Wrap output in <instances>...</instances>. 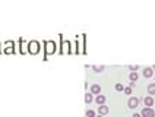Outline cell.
I'll return each instance as SVG.
<instances>
[{
    "instance_id": "19",
    "label": "cell",
    "mask_w": 155,
    "mask_h": 117,
    "mask_svg": "<svg viewBox=\"0 0 155 117\" xmlns=\"http://www.w3.org/2000/svg\"><path fill=\"white\" fill-rule=\"evenodd\" d=\"M152 70H155V65H154V66H152Z\"/></svg>"
},
{
    "instance_id": "12",
    "label": "cell",
    "mask_w": 155,
    "mask_h": 117,
    "mask_svg": "<svg viewBox=\"0 0 155 117\" xmlns=\"http://www.w3.org/2000/svg\"><path fill=\"white\" fill-rule=\"evenodd\" d=\"M85 116H86V117H95V116H97V113H95L94 110H91V108H89V110H86Z\"/></svg>"
},
{
    "instance_id": "8",
    "label": "cell",
    "mask_w": 155,
    "mask_h": 117,
    "mask_svg": "<svg viewBox=\"0 0 155 117\" xmlns=\"http://www.w3.org/2000/svg\"><path fill=\"white\" fill-rule=\"evenodd\" d=\"M29 51H32V53H38V43L37 41H32V43H29Z\"/></svg>"
},
{
    "instance_id": "4",
    "label": "cell",
    "mask_w": 155,
    "mask_h": 117,
    "mask_svg": "<svg viewBox=\"0 0 155 117\" xmlns=\"http://www.w3.org/2000/svg\"><path fill=\"white\" fill-rule=\"evenodd\" d=\"M92 95H100L101 94V86L98 84H94V85H91V91H89Z\"/></svg>"
},
{
    "instance_id": "11",
    "label": "cell",
    "mask_w": 155,
    "mask_h": 117,
    "mask_svg": "<svg viewBox=\"0 0 155 117\" xmlns=\"http://www.w3.org/2000/svg\"><path fill=\"white\" fill-rule=\"evenodd\" d=\"M92 101H94V95H92L91 92H86V94H85V104H88V105H89Z\"/></svg>"
},
{
    "instance_id": "10",
    "label": "cell",
    "mask_w": 155,
    "mask_h": 117,
    "mask_svg": "<svg viewBox=\"0 0 155 117\" xmlns=\"http://www.w3.org/2000/svg\"><path fill=\"white\" fill-rule=\"evenodd\" d=\"M138 78H139L138 72H130V73H129V79H130V82H136Z\"/></svg>"
},
{
    "instance_id": "17",
    "label": "cell",
    "mask_w": 155,
    "mask_h": 117,
    "mask_svg": "<svg viewBox=\"0 0 155 117\" xmlns=\"http://www.w3.org/2000/svg\"><path fill=\"white\" fill-rule=\"evenodd\" d=\"M135 85H136V82H129V86H130V88H133Z\"/></svg>"
},
{
    "instance_id": "20",
    "label": "cell",
    "mask_w": 155,
    "mask_h": 117,
    "mask_svg": "<svg viewBox=\"0 0 155 117\" xmlns=\"http://www.w3.org/2000/svg\"><path fill=\"white\" fill-rule=\"evenodd\" d=\"M95 117H104V116H95Z\"/></svg>"
},
{
    "instance_id": "13",
    "label": "cell",
    "mask_w": 155,
    "mask_h": 117,
    "mask_svg": "<svg viewBox=\"0 0 155 117\" xmlns=\"http://www.w3.org/2000/svg\"><path fill=\"white\" fill-rule=\"evenodd\" d=\"M114 88H116V91H119V92H123V91H124V85L120 84V82H119V84H116Z\"/></svg>"
},
{
    "instance_id": "2",
    "label": "cell",
    "mask_w": 155,
    "mask_h": 117,
    "mask_svg": "<svg viewBox=\"0 0 155 117\" xmlns=\"http://www.w3.org/2000/svg\"><path fill=\"white\" fill-rule=\"evenodd\" d=\"M140 116L142 117H155V111L151 108V107H145V108H142Z\"/></svg>"
},
{
    "instance_id": "5",
    "label": "cell",
    "mask_w": 155,
    "mask_h": 117,
    "mask_svg": "<svg viewBox=\"0 0 155 117\" xmlns=\"http://www.w3.org/2000/svg\"><path fill=\"white\" fill-rule=\"evenodd\" d=\"M143 104H145L146 107H151V108H152V105H154V97L146 95V97L143 98Z\"/></svg>"
},
{
    "instance_id": "18",
    "label": "cell",
    "mask_w": 155,
    "mask_h": 117,
    "mask_svg": "<svg viewBox=\"0 0 155 117\" xmlns=\"http://www.w3.org/2000/svg\"><path fill=\"white\" fill-rule=\"evenodd\" d=\"M132 117H142V116H140V114H138V113H135V114H133Z\"/></svg>"
},
{
    "instance_id": "14",
    "label": "cell",
    "mask_w": 155,
    "mask_h": 117,
    "mask_svg": "<svg viewBox=\"0 0 155 117\" xmlns=\"http://www.w3.org/2000/svg\"><path fill=\"white\" fill-rule=\"evenodd\" d=\"M92 69H94L95 72H98V73H100V72H104L105 66H97V65H94V66H92Z\"/></svg>"
},
{
    "instance_id": "7",
    "label": "cell",
    "mask_w": 155,
    "mask_h": 117,
    "mask_svg": "<svg viewBox=\"0 0 155 117\" xmlns=\"http://www.w3.org/2000/svg\"><path fill=\"white\" fill-rule=\"evenodd\" d=\"M105 100H107V98H105V95H103V94H100V95L95 97V102H97L98 105H104V104H105Z\"/></svg>"
},
{
    "instance_id": "9",
    "label": "cell",
    "mask_w": 155,
    "mask_h": 117,
    "mask_svg": "<svg viewBox=\"0 0 155 117\" xmlns=\"http://www.w3.org/2000/svg\"><path fill=\"white\" fill-rule=\"evenodd\" d=\"M148 95H151V97L155 95V82L148 85Z\"/></svg>"
},
{
    "instance_id": "16",
    "label": "cell",
    "mask_w": 155,
    "mask_h": 117,
    "mask_svg": "<svg viewBox=\"0 0 155 117\" xmlns=\"http://www.w3.org/2000/svg\"><path fill=\"white\" fill-rule=\"evenodd\" d=\"M129 69H130L132 72H136V70L139 69V66H132V65H130V66H129Z\"/></svg>"
},
{
    "instance_id": "1",
    "label": "cell",
    "mask_w": 155,
    "mask_h": 117,
    "mask_svg": "<svg viewBox=\"0 0 155 117\" xmlns=\"http://www.w3.org/2000/svg\"><path fill=\"white\" fill-rule=\"evenodd\" d=\"M139 102H140V100H139L138 97H130V98L127 100V107L132 108V110H135V108L139 107Z\"/></svg>"
},
{
    "instance_id": "15",
    "label": "cell",
    "mask_w": 155,
    "mask_h": 117,
    "mask_svg": "<svg viewBox=\"0 0 155 117\" xmlns=\"http://www.w3.org/2000/svg\"><path fill=\"white\" fill-rule=\"evenodd\" d=\"M123 92H124V94H127V95H129V94H132V88H130V86H126V88H124V91H123Z\"/></svg>"
},
{
    "instance_id": "6",
    "label": "cell",
    "mask_w": 155,
    "mask_h": 117,
    "mask_svg": "<svg viewBox=\"0 0 155 117\" xmlns=\"http://www.w3.org/2000/svg\"><path fill=\"white\" fill-rule=\"evenodd\" d=\"M142 73H143L145 78H152V76H154V70H152V67H145Z\"/></svg>"
},
{
    "instance_id": "3",
    "label": "cell",
    "mask_w": 155,
    "mask_h": 117,
    "mask_svg": "<svg viewBox=\"0 0 155 117\" xmlns=\"http://www.w3.org/2000/svg\"><path fill=\"white\" fill-rule=\"evenodd\" d=\"M98 116H107L110 113V108L107 105H98V110H97Z\"/></svg>"
}]
</instances>
